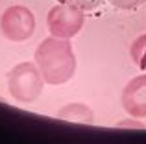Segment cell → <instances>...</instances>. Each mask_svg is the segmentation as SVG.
I'll list each match as a JSON object with an SVG mask.
<instances>
[{"label":"cell","instance_id":"obj_4","mask_svg":"<svg viewBox=\"0 0 146 144\" xmlns=\"http://www.w3.org/2000/svg\"><path fill=\"white\" fill-rule=\"evenodd\" d=\"M0 30L4 37L13 43L30 39L35 32V17L24 6H11L0 17Z\"/></svg>","mask_w":146,"mask_h":144},{"label":"cell","instance_id":"obj_9","mask_svg":"<svg viewBox=\"0 0 146 144\" xmlns=\"http://www.w3.org/2000/svg\"><path fill=\"white\" fill-rule=\"evenodd\" d=\"M118 126H131V127H143V124L139 122H133V120H128V122H120Z\"/></svg>","mask_w":146,"mask_h":144},{"label":"cell","instance_id":"obj_7","mask_svg":"<svg viewBox=\"0 0 146 144\" xmlns=\"http://www.w3.org/2000/svg\"><path fill=\"white\" fill-rule=\"evenodd\" d=\"M129 54H131V59L139 69L146 70V35H141L135 39V43L129 48Z\"/></svg>","mask_w":146,"mask_h":144},{"label":"cell","instance_id":"obj_2","mask_svg":"<svg viewBox=\"0 0 146 144\" xmlns=\"http://www.w3.org/2000/svg\"><path fill=\"white\" fill-rule=\"evenodd\" d=\"M43 74L33 63H19L7 74V89L17 102H35L43 92Z\"/></svg>","mask_w":146,"mask_h":144},{"label":"cell","instance_id":"obj_3","mask_svg":"<svg viewBox=\"0 0 146 144\" xmlns=\"http://www.w3.org/2000/svg\"><path fill=\"white\" fill-rule=\"evenodd\" d=\"M85 15L78 4H57L48 11L46 24L54 37L70 39L82 30Z\"/></svg>","mask_w":146,"mask_h":144},{"label":"cell","instance_id":"obj_1","mask_svg":"<svg viewBox=\"0 0 146 144\" xmlns=\"http://www.w3.org/2000/svg\"><path fill=\"white\" fill-rule=\"evenodd\" d=\"M35 65L43 74L44 83L63 85L76 72V55L68 39L48 37L35 50Z\"/></svg>","mask_w":146,"mask_h":144},{"label":"cell","instance_id":"obj_6","mask_svg":"<svg viewBox=\"0 0 146 144\" xmlns=\"http://www.w3.org/2000/svg\"><path fill=\"white\" fill-rule=\"evenodd\" d=\"M59 118L65 120H76V122H93V113L89 107L82 104H72L67 105L59 111Z\"/></svg>","mask_w":146,"mask_h":144},{"label":"cell","instance_id":"obj_8","mask_svg":"<svg viewBox=\"0 0 146 144\" xmlns=\"http://www.w3.org/2000/svg\"><path fill=\"white\" fill-rule=\"evenodd\" d=\"M111 2H113V6H117L118 9H131L141 0H111Z\"/></svg>","mask_w":146,"mask_h":144},{"label":"cell","instance_id":"obj_5","mask_svg":"<svg viewBox=\"0 0 146 144\" xmlns=\"http://www.w3.org/2000/svg\"><path fill=\"white\" fill-rule=\"evenodd\" d=\"M122 105L135 118L146 116V74L133 78L122 90Z\"/></svg>","mask_w":146,"mask_h":144}]
</instances>
